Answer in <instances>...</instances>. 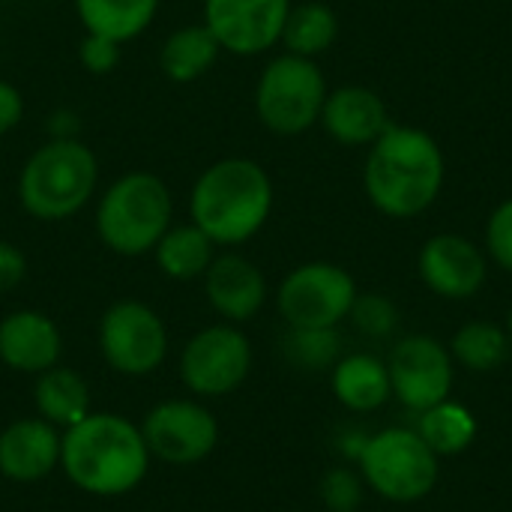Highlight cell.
Listing matches in <instances>:
<instances>
[{"mask_svg": "<svg viewBox=\"0 0 512 512\" xmlns=\"http://www.w3.org/2000/svg\"><path fill=\"white\" fill-rule=\"evenodd\" d=\"M444 180V150L426 129L390 123V129L369 144L363 189L372 207L390 219H414L429 210L438 201Z\"/></svg>", "mask_w": 512, "mask_h": 512, "instance_id": "obj_1", "label": "cell"}, {"mask_svg": "<svg viewBox=\"0 0 512 512\" xmlns=\"http://www.w3.org/2000/svg\"><path fill=\"white\" fill-rule=\"evenodd\" d=\"M60 468L81 492L117 498L147 477L150 450L141 426L132 420L108 411H90L81 423L63 432Z\"/></svg>", "mask_w": 512, "mask_h": 512, "instance_id": "obj_2", "label": "cell"}, {"mask_svg": "<svg viewBox=\"0 0 512 512\" xmlns=\"http://www.w3.org/2000/svg\"><path fill=\"white\" fill-rule=\"evenodd\" d=\"M273 180L246 156H228L201 171L192 186V222L216 246H243L270 219Z\"/></svg>", "mask_w": 512, "mask_h": 512, "instance_id": "obj_3", "label": "cell"}, {"mask_svg": "<svg viewBox=\"0 0 512 512\" xmlns=\"http://www.w3.org/2000/svg\"><path fill=\"white\" fill-rule=\"evenodd\" d=\"M99 183V159L78 138H51L21 168L18 201L39 222H63L84 210Z\"/></svg>", "mask_w": 512, "mask_h": 512, "instance_id": "obj_4", "label": "cell"}, {"mask_svg": "<svg viewBox=\"0 0 512 512\" xmlns=\"http://www.w3.org/2000/svg\"><path fill=\"white\" fill-rule=\"evenodd\" d=\"M171 216L174 201L165 180L150 171H129L99 198L96 234L111 252L138 258L156 249L162 234L171 228Z\"/></svg>", "mask_w": 512, "mask_h": 512, "instance_id": "obj_5", "label": "cell"}, {"mask_svg": "<svg viewBox=\"0 0 512 512\" xmlns=\"http://www.w3.org/2000/svg\"><path fill=\"white\" fill-rule=\"evenodd\" d=\"M327 81L315 60L300 54L273 57L255 87V114L276 135H303L321 120Z\"/></svg>", "mask_w": 512, "mask_h": 512, "instance_id": "obj_6", "label": "cell"}, {"mask_svg": "<svg viewBox=\"0 0 512 512\" xmlns=\"http://www.w3.org/2000/svg\"><path fill=\"white\" fill-rule=\"evenodd\" d=\"M357 462L366 483L396 504L420 501L438 483V456L414 429H387L372 435Z\"/></svg>", "mask_w": 512, "mask_h": 512, "instance_id": "obj_7", "label": "cell"}, {"mask_svg": "<svg viewBox=\"0 0 512 512\" xmlns=\"http://www.w3.org/2000/svg\"><path fill=\"white\" fill-rule=\"evenodd\" d=\"M105 363L129 378L156 372L168 357V327L141 300H117L99 321Z\"/></svg>", "mask_w": 512, "mask_h": 512, "instance_id": "obj_8", "label": "cell"}, {"mask_svg": "<svg viewBox=\"0 0 512 512\" xmlns=\"http://www.w3.org/2000/svg\"><path fill=\"white\" fill-rule=\"evenodd\" d=\"M357 300L354 276L330 261H309L291 270L276 294L288 327H336Z\"/></svg>", "mask_w": 512, "mask_h": 512, "instance_id": "obj_9", "label": "cell"}, {"mask_svg": "<svg viewBox=\"0 0 512 512\" xmlns=\"http://www.w3.org/2000/svg\"><path fill=\"white\" fill-rule=\"evenodd\" d=\"M252 369V345L234 324L195 333L180 354V378L195 396H228Z\"/></svg>", "mask_w": 512, "mask_h": 512, "instance_id": "obj_10", "label": "cell"}, {"mask_svg": "<svg viewBox=\"0 0 512 512\" xmlns=\"http://www.w3.org/2000/svg\"><path fill=\"white\" fill-rule=\"evenodd\" d=\"M144 444L150 456L186 468L204 462L219 444V423L216 417L192 402V399H171L156 405L141 426Z\"/></svg>", "mask_w": 512, "mask_h": 512, "instance_id": "obj_11", "label": "cell"}, {"mask_svg": "<svg viewBox=\"0 0 512 512\" xmlns=\"http://www.w3.org/2000/svg\"><path fill=\"white\" fill-rule=\"evenodd\" d=\"M291 0H204V24L237 57L270 51L282 39Z\"/></svg>", "mask_w": 512, "mask_h": 512, "instance_id": "obj_12", "label": "cell"}, {"mask_svg": "<svg viewBox=\"0 0 512 512\" xmlns=\"http://www.w3.org/2000/svg\"><path fill=\"white\" fill-rule=\"evenodd\" d=\"M387 372L393 393L417 414L447 402L453 387L450 351L432 336H405L393 348Z\"/></svg>", "mask_w": 512, "mask_h": 512, "instance_id": "obj_13", "label": "cell"}, {"mask_svg": "<svg viewBox=\"0 0 512 512\" xmlns=\"http://www.w3.org/2000/svg\"><path fill=\"white\" fill-rule=\"evenodd\" d=\"M420 276L438 297L468 300L489 276L486 255L462 234H435L420 249Z\"/></svg>", "mask_w": 512, "mask_h": 512, "instance_id": "obj_14", "label": "cell"}, {"mask_svg": "<svg viewBox=\"0 0 512 512\" xmlns=\"http://www.w3.org/2000/svg\"><path fill=\"white\" fill-rule=\"evenodd\" d=\"M318 123L345 147H369L390 129V111L372 87L345 84L327 93Z\"/></svg>", "mask_w": 512, "mask_h": 512, "instance_id": "obj_15", "label": "cell"}, {"mask_svg": "<svg viewBox=\"0 0 512 512\" xmlns=\"http://www.w3.org/2000/svg\"><path fill=\"white\" fill-rule=\"evenodd\" d=\"M63 435L42 417H24L0 432V474L15 483H36L60 465Z\"/></svg>", "mask_w": 512, "mask_h": 512, "instance_id": "obj_16", "label": "cell"}, {"mask_svg": "<svg viewBox=\"0 0 512 512\" xmlns=\"http://www.w3.org/2000/svg\"><path fill=\"white\" fill-rule=\"evenodd\" d=\"M204 294L225 321L243 324L261 312L267 300V279L249 258L228 252L213 258V264L207 267Z\"/></svg>", "mask_w": 512, "mask_h": 512, "instance_id": "obj_17", "label": "cell"}, {"mask_svg": "<svg viewBox=\"0 0 512 512\" xmlns=\"http://www.w3.org/2000/svg\"><path fill=\"white\" fill-rule=\"evenodd\" d=\"M60 351L63 336L48 315L21 309L0 321V360L15 372L42 375L57 366Z\"/></svg>", "mask_w": 512, "mask_h": 512, "instance_id": "obj_18", "label": "cell"}, {"mask_svg": "<svg viewBox=\"0 0 512 512\" xmlns=\"http://www.w3.org/2000/svg\"><path fill=\"white\" fill-rule=\"evenodd\" d=\"M333 393L336 399L357 411V414H366V411H375L381 408L390 393H393V384H390V372L387 366L372 357V354H351L345 360L336 363V372H333Z\"/></svg>", "mask_w": 512, "mask_h": 512, "instance_id": "obj_19", "label": "cell"}, {"mask_svg": "<svg viewBox=\"0 0 512 512\" xmlns=\"http://www.w3.org/2000/svg\"><path fill=\"white\" fill-rule=\"evenodd\" d=\"M219 54H222V45L201 21V24L177 27L162 42L159 66H162L165 78H171L177 84H189V81H198L201 75H207L213 69V63L219 60Z\"/></svg>", "mask_w": 512, "mask_h": 512, "instance_id": "obj_20", "label": "cell"}, {"mask_svg": "<svg viewBox=\"0 0 512 512\" xmlns=\"http://www.w3.org/2000/svg\"><path fill=\"white\" fill-rule=\"evenodd\" d=\"M36 411L57 429H72L90 414V390L87 381L63 366H54L36 381Z\"/></svg>", "mask_w": 512, "mask_h": 512, "instance_id": "obj_21", "label": "cell"}, {"mask_svg": "<svg viewBox=\"0 0 512 512\" xmlns=\"http://www.w3.org/2000/svg\"><path fill=\"white\" fill-rule=\"evenodd\" d=\"M159 0H75V12L87 33L129 42L141 36L156 18Z\"/></svg>", "mask_w": 512, "mask_h": 512, "instance_id": "obj_22", "label": "cell"}, {"mask_svg": "<svg viewBox=\"0 0 512 512\" xmlns=\"http://www.w3.org/2000/svg\"><path fill=\"white\" fill-rule=\"evenodd\" d=\"M153 255H156V267L168 279L189 282V279H198L207 273V267L216 258V243L195 222L177 225V228L171 225L162 234V240L156 243Z\"/></svg>", "mask_w": 512, "mask_h": 512, "instance_id": "obj_23", "label": "cell"}, {"mask_svg": "<svg viewBox=\"0 0 512 512\" xmlns=\"http://www.w3.org/2000/svg\"><path fill=\"white\" fill-rule=\"evenodd\" d=\"M339 36V18L336 12L321 3V0H306V3H291V12L285 18L282 27V45L288 48V54H300L315 60L318 54H324Z\"/></svg>", "mask_w": 512, "mask_h": 512, "instance_id": "obj_24", "label": "cell"}, {"mask_svg": "<svg viewBox=\"0 0 512 512\" xmlns=\"http://www.w3.org/2000/svg\"><path fill=\"white\" fill-rule=\"evenodd\" d=\"M417 435L432 447L435 456H456L471 447L477 435V420L465 405L441 402L429 411H420Z\"/></svg>", "mask_w": 512, "mask_h": 512, "instance_id": "obj_25", "label": "cell"}, {"mask_svg": "<svg viewBox=\"0 0 512 512\" xmlns=\"http://www.w3.org/2000/svg\"><path fill=\"white\" fill-rule=\"evenodd\" d=\"M450 351L471 372H495L510 360L512 339L510 333L501 330L498 324L471 321L453 336Z\"/></svg>", "mask_w": 512, "mask_h": 512, "instance_id": "obj_26", "label": "cell"}, {"mask_svg": "<svg viewBox=\"0 0 512 512\" xmlns=\"http://www.w3.org/2000/svg\"><path fill=\"white\" fill-rule=\"evenodd\" d=\"M336 327H291L285 339V354L300 369H327L339 357Z\"/></svg>", "mask_w": 512, "mask_h": 512, "instance_id": "obj_27", "label": "cell"}, {"mask_svg": "<svg viewBox=\"0 0 512 512\" xmlns=\"http://www.w3.org/2000/svg\"><path fill=\"white\" fill-rule=\"evenodd\" d=\"M348 318L363 336H372V339H387L399 327V309L384 294H357Z\"/></svg>", "mask_w": 512, "mask_h": 512, "instance_id": "obj_28", "label": "cell"}, {"mask_svg": "<svg viewBox=\"0 0 512 512\" xmlns=\"http://www.w3.org/2000/svg\"><path fill=\"white\" fill-rule=\"evenodd\" d=\"M321 498L333 512H357L363 501V483L351 468H333L321 480Z\"/></svg>", "mask_w": 512, "mask_h": 512, "instance_id": "obj_29", "label": "cell"}, {"mask_svg": "<svg viewBox=\"0 0 512 512\" xmlns=\"http://www.w3.org/2000/svg\"><path fill=\"white\" fill-rule=\"evenodd\" d=\"M486 249L501 270L512 273V198L492 210L486 222Z\"/></svg>", "mask_w": 512, "mask_h": 512, "instance_id": "obj_30", "label": "cell"}, {"mask_svg": "<svg viewBox=\"0 0 512 512\" xmlns=\"http://www.w3.org/2000/svg\"><path fill=\"white\" fill-rule=\"evenodd\" d=\"M120 42L108 39V36H99V33H87L84 42H81V66L90 72V75H108L117 69L120 63Z\"/></svg>", "mask_w": 512, "mask_h": 512, "instance_id": "obj_31", "label": "cell"}, {"mask_svg": "<svg viewBox=\"0 0 512 512\" xmlns=\"http://www.w3.org/2000/svg\"><path fill=\"white\" fill-rule=\"evenodd\" d=\"M27 276V258L24 252L9 243V240H0V294L18 288Z\"/></svg>", "mask_w": 512, "mask_h": 512, "instance_id": "obj_32", "label": "cell"}, {"mask_svg": "<svg viewBox=\"0 0 512 512\" xmlns=\"http://www.w3.org/2000/svg\"><path fill=\"white\" fill-rule=\"evenodd\" d=\"M24 117V96L15 84L0 81V135L12 132Z\"/></svg>", "mask_w": 512, "mask_h": 512, "instance_id": "obj_33", "label": "cell"}, {"mask_svg": "<svg viewBox=\"0 0 512 512\" xmlns=\"http://www.w3.org/2000/svg\"><path fill=\"white\" fill-rule=\"evenodd\" d=\"M507 333H510V339H512V306H510V318H507Z\"/></svg>", "mask_w": 512, "mask_h": 512, "instance_id": "obj_34", "label": "cell"}]
</instances>
